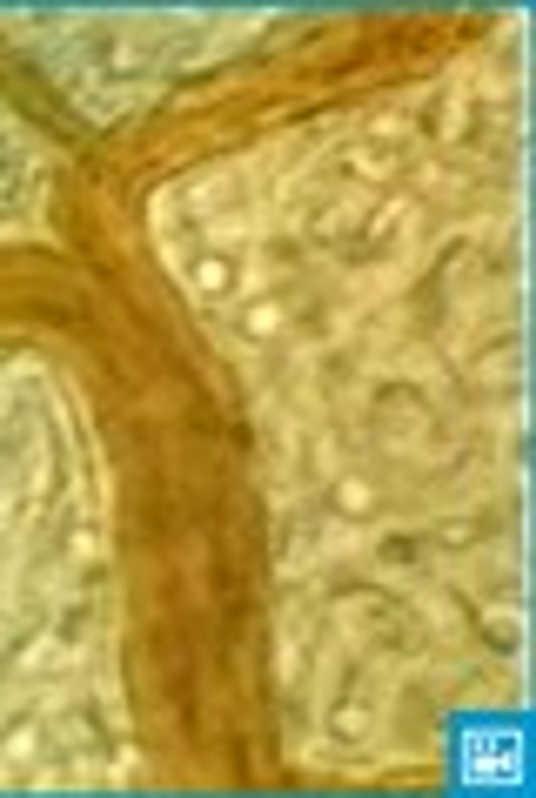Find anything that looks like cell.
Here are the masks:
<instances>
[{"label":"cell","mask_w":536,"mask_h":798,"mask_svg":"<svg viewBox=\"0 0 536 798\" xmlns=\"http://www.w3.org/2000/svg\"><path fill=\"white\" fill-rule=\"evenodd\" d=\"M282 322H289V309H282L275 296H268V302H248V309H242V336L248 342H275V336H282Z\"/></svg>","instance_id":"cell-1"},{"label":"cell","mask_w":536,"mask_h":798,"mask_svg":"<svg viewBox=\"0 0 536 798\" xmlns=\"http://www.w3.org/2000/svg\"><path fill=\"white\" fill-rule=\"evenodd\" d=\"M195 289L201 296H228V289H235V262H228V255H201L195 262Z\"/></svg>","instance_id":"cell-2"},{"label":"cell","mask_w":536,"mask_h":798,"mask_svg":"<svg viewBox=\"0 0 536 798\" xmlns=\"http://www.w3.org/2000/svg\"><path fill=\"white\" fill-rule=\"evenodd\" d=\"M335 510H342V517H369V510H376V490L362 477H342L335 483Z\"/></svg>","instance_id":"cell-3"},{"label":"cell","mask_w":536,"mask_h":798,"mask_svg":"<svg viewBox=\"0 0 536 798\" xmlns=\"http://www.w3.org/2000/svg\"><path fill=\"white\" fill-rule=\"evenodd\" d=\"M369 725H376V718H369L362 705H335V718H329V731L342 738V745H362V738H369Z\"/></svg>","instance_id":"cell-4"},{"label":"cell","mask_w":536,"mask_h":798,"mask_svg":"<svg viewBox=\"0 0 536 798\" xmlns=\"http://www.w3.org/2000/svg\"><path fill=\"white\" fill-rule=\"evenodd\" d=\"M349 175H362V182H382V175H396V161L376 155V148H356V155H349Z\"/></svg>","instance_id":"cell-5"},{"label":"cell","mask_w":536,"mask_h":798,"mask_svg":"<svg viewBox=\"0 0 536 798\" xmlns=\"http://www.w3.org/2000/svg\"><path fill=\"white\" fill-rule=\"evenodd\" d=\"M476 537H483V524H476V517H456V524H443V530H436V544H449V550L476 544Z\"/></svg>","instance_id":"cell-6"},{"label":"cell","mask_w":536,"mask_h":798,"mask_svg":"<svg viewBox=\"0 0 536 798\" xmlns=\"http://www.w3.org/2000/svg\"><path fill=\"white\" fill-rule=\"evenodd\" d=\"M34 745H41V731H34V725H14L0 752H7V758H34Z\"/></svg>","instance_id":"cell-7"},{"label":"cell","mask_w":536,"mask_h":798,"mask_svg":"<svg viewBox=\"0 0 536 798\" xmlns=\"http://www.w3.org/2000/svg\"><path fill=\"white\" fill-rule=\"evenodd\" d=\"M101 68H108V74H134V68H141V54H134L128 41H114L108 54H101Z\"/></svg>","instance_id":"cell-8"},{"label":"cell","mask_w":536,"mask_h":798,"mask_svg":"<svg viewBox=\"0 0 536 798\" xmlns=\"http://www.w3.org/2000/svg\"><path fill=\"white\" fill-rule=\"evenodd\" d=\"M396 222H402V202H389L382 215H369V235H362V242H376V235H389Z\"/></svg>","instance_id":"cell-9"},{"label":"cell","mask_w":536,"mask_h":798,"mask_svg":"<svg viewBox=\"0 0 536 798\" xmlns=\"http://www.w3.org/2000/svg\"><path fill=\"white\" fill-rule=\"evenodd\" d=\"M483 638H490L496 651H516V624H490V631H483Z\"/></svg>","instance_id":"cell-10"},{"label":"cell","mask_w":536,"mask_h":798,"mask_svg":"<svg viewBox=\"0 0 536 798\" xmlns=\"http://www.w3.org/2000/svg\"><path fill=\"white\" fill-rule=\"evenodd\" d=\"M0 195H7V175H0Z\"/></svg>","instance_id":"cell-11"}]
</instances>
